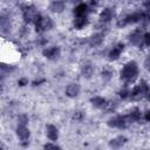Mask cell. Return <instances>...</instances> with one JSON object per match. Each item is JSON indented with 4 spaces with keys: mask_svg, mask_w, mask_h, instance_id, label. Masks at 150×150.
<instances>
[{
    "mask_svg": "<svg viewBox=\"0 0 150 150\" xmlns=\"http://www.w3.org/2000/svg\"><path fill=\"white\" fill-rule=\"evenodd\" d=\"M89 12V7L84 2H80L75 8H74V15L75 16H87Z\"/></svg>",
    "mask_w": 150,
    "mask_h": 150,
    "instance_id": "obj_17",
    "label": "cell"
},
{
    "mask_svg": "<svg viewBox=\"0 0 150 150\" xmlns=\"http://www.w3.org/2000/svg\"><path fill=\"white\" fill-rule=\"evenodd\" d=\"M144 120L146 122H150V110H148L145 114H144Z\"/></svg>",
    "mask_w": 150,
    "mask_h": 150,
    "instance_id": "obj_33",
    "label": "cell"
},
{
    "mask_svg": "<svg viewBox=\"0 0 150 150\" xmlns=\"http://www.w3.org/2000/svg\"><path fill=\"white\" fill-rule=\"evenodd\" d=\"M18 84H19L20 87H23V86L28 84V80H27L26 77H21V79H19V81H18Z\"/></svg>",
    "mask_w": 150,
    "mask_h": 150,
    "instance_id": "obj_29",
    "label": "cell"
},
{
    "mask_svg": "<svg viewBox=\"0 0 150 150\" xmlns=\"http://www.w3.org/2000/svg\"><path fill=\"white\" fill-rule=\"evenodd\" d=\"M149 90V86L145 81H141L138 84H136L131 90H130V98L132 100H139L146 95Z\"/></svg>",
    "mask_w": 150,
    "mask_h": 150,
    "instance_id": "obj_3",
    "label": "cell"
},
{
    "mask_svg": "<svg viewBox=\"0 0 150 150\" xmlns=\"http://www.w3.org/2000/svg\"><path fill=\"white\" fill-rule=\"evenodd\" d=\"M127 116H128L130 123H132V122H137V121H139L142 115H141V110H139L138 108H134V109H131V110L129 111V114H128Z\"/></svg>",
    "mask_w": 150,
    "mask_h": 150,
    "instance_id": "obj_21",
    "label": "cell"
},
{
    "mask_svg": "<svg viewBox=\"0 0 150 150\" xmlns=\"http://www.w3.org/2000/svg\"><path fill=\"white\" fill-rule=\"evenodd\" d=\"M18 122H19V124L27 125V123H28V116H27V115H25V114L20 115V116L18 117Z\"/></svg>",
    "mask_w": 150,
    "mask_h": 150,
    "instance_id": "obj_26",
    "label": "cell"
},
{
    "mask_svg": "<svg viewBox=\"0 0 150 150\" xmlns=\"http://www.w3.org/2000/svg\"><path fill=\"white\" fill-rule=\"evenodd\" d=\"M73 117H74V120H75V121H81V120L83 118V114H82L81 111H76V112L74 114V116H73Z\"/></svg>",
    "mask_w": 150,
    "mask_h": 150,
    "instance_id": "obj_30",
    "label": "cell"
},
{
    "mask_svg": "<svg viewBox=\"0 0 150 150\" xmlns=\"http://www.w3.org/2000/svg\"><path fill=\"white\" fill-rule=\"evenodd\" d=\"M60 54H61V49L59 46H52L42 50V55L48 60H55L60 56Z\"/></svg>",
    "mask_w": 150,
    "mask_h": 150,
    "instance_id": "obj_7",
    "label": "cell"
},
{
    "mask_svg": "<svg viewBox=\"0 0 150 150\" xmlns=\"http://www.w3.org/2000/svg\"><path fill=\"white\" fill-rule=\"evenodd\" d=\"M29 129L26 127V125H22V124H19L18 128H16V136L19 137V139L21 142H27L28 138H29Z\"/></svg>",
    "mask_w": 150,
    "mask_h": 150,
    "instance_id": "obj_10",
    "label": "cell"
},
{
    "mask_svg": "<svg viewBox=\"0 0 150 150\" xmlns=\"http://www.w3.org/2000/svg\"><path fill=\"white\" fill-rule=\"evenodd\" d=\"M89 23L87 16H75V20L73 22L74 28L75 29H83L84 27H87Z\"/></svg>",
    "mask_w": 150,
    "mask_h": 150,
    "instance_id": "obj_18",
    "label": "cell"
},
{
    "mask_svg": "<svg viewBox=\"0 0 150 150\" xmlns=\"http://www.w3.org/2000/svg\"><path fill=\"white\" fill-rule=\"evenodd\" d=\"M90 103L95 108H104V105L107 103V100L102 96H94V97L90 98Z\"/></svg>",
    "mask_w": 150,
    "mask_h": 150,
    "instance_id": "obj_20",
    "label": "cell"
},
{
    "mask_svg": "<svg viewBox=\"0 0 150 150\" xmlns=\"http://www.w3.org/2000/svg\"><path fill=\"white\" fill-rule=\"evenodd\" d=\"M143 36H144V34H143L142 29H135L134 32L130 33L129 41H130V43L137 46V45H141V42H143Z\"/></svg>",
    "mask_w": 150,
    "mask_h": 150,
    "instance_id": "obj_9",
    "label": "cell"
},
{
    "mask_svg": "<svg viewBox=\"0 0 150 150\" xmlns=\"http://www.w3.org/2000/svg\"><path fill=\"white\" fill-rule=\"evenodd\" d=\"M66 8V2L63 0H54L49 5V9L53 13H61Z\"/></svg>",
    "mask_w": 150,
    "mask_h": 150,
    "instance_id": "obj_12",
    "label": "cell"
},
{
    "mask_svg": "<svg viewBox=\"0 0 150 150\" xmlns=\"http://www.w3.org/2000/svg\"><path fill=\"white\" fill-rule=\"evenodd\" d=\"M94 74V66L90 62H83L81 64V75L86 79L91 77V75Z\"/></svg>",
    "mask_w": 150,
    "mask_h": 150,
    "instance_id": "obj_13",
    "label": "cell"
},
{
    "mask_svg": "<svg viewBox=\"0 0 150 150\" xmlns=\"http://www.w3.org/2000/svg\"><path fill=\"white\" fill-rule=\"evenodd\" d=\"M43 148H45V149H60L59 145L53 144V143H46V144L43 145Z\"/></svg>",
    "mask_w": 150,
    "mask_h": 150,
    "instance_id": "obj_28",
    "label": "cell"
},
{
    "mask_svg": "<svg viewBox=\"0 0 150 150\" xmlns=\"http://www.w3.org/2000/svg\"><path fill=\"white\" fill-rule=\"evenodd\" d=\"M118 94H120V96H121L123 100H125V98H130V90H129L128 88H123V89H121Z\"/></svg>",
    "mask_w": 150,
    "mask_h": 150,
    "instance_id": "obj_25",
    "label": "cell"
},
{
    "mask_svg": "<svg viewBox=\"0 0 150 150\" xmlns=\"http://www.w3.org/2000/svg\"><path fill=\"white\" fill-rule=\"evenodd\" d=\"M144 6L146 9H150V0H145L144 1Z\"/></svg>",
    "mask_w": 150,
    "mask_h": 150,
    "instance_id": "obj_34",
    "label": "cell"
},
{
    "mask_svg": "<svg viewBox=\"0 0 150 150\" xmlns=\"http://www.w3.org/2000/svg\"><path fill=\"white\" fill-rule=\"evenodd\" d=\"M129 123H130V121H129L128 116H125V115H116V116L109 118L107 122V124L110 128H117V129H125Z\"/></svg>",
    "mask_w": 150,
    "mask_h": 150,
    "instance_id": "obj_4",
    "label": "cell"
},
{
    "mask_svg": "<svg viewBox=\"0 0 150 150\" xmlns=\"http://www.w3.org/2000/svg\"><path fill=\"white\" fill-rule=\"evenodd\" d=\"M144 67H145V69L150 70V55H148L146 59L144 60Z\"/></svg>",
    "mask_w": 150,
    "mask_h": 150,
    "instance_id": "obj_31",
    "label": "cell"
},
{
    "mask_svg": "<svg viewBox=\"0 0 150 150\" xmlns=\"http://www.w3.org/2000/svg\"><path fill=\"white\" fill-rule=\"evenodd\" d=\"M103 39H104V34H103V33H96V34L91 35V36L88 39V43H89L90 46H93V47H94V46H98V45L102 43Z\"/></svg>",
    "mask_w": 150,
    "mask_h": 150,
    "instance_id": "obj_19",
    "label": "cell"
},
{
    "mask_svg": "<svg viewBox=\"0 0 150 150\" xmlns=\"http://www.w3.org/2000/svg\"><path fill=\"white\" fill-rule=\"evenodd\" d=\"M80 90H81V88L77 83H70L66 88V95L70 98H74L80 94Z\"/></svg>",
    "mask_w": 150,
    "mask_h": 150,
    "instance_id": "obj_14",
    "label": "cell"
},
{
    "mask_svg": "<svg viewBox=\"0 0 150 150\" xmlns=\"http://www.w3.org/2000/svg\"><path fill=\"white\" fill-rule=\"evenodd\" d=\"M39 18L40 14L34 6H28L23 9V20L26 23H35Z\"/></svg>",
    "mask_w": 150,
    "mask_h": 150,
    "instance_id": "obj_6",
    "label": "cell"
},
{
    "mask_svg": "<svg viewBox=\"0 0 150 150\" xmlns=\"http://www.w3.org/2000/svg\"><path fill=\"white\" fill-rule=\"evenodd\" d=\"M101 75H102V77H103L104 80H110V79L112 77V75H114V70L110 69V68H108V67H105V68L102 70Z\"/></svg>",
    "mask_w": 150,
    "mask_h": 150,
    "instance_id": "obj_22",
    "label": "cell"
},
{
    "mask_svg": "<svg viewBox=\"0 0 150 150\" xmlns=\"http://www.w3.org/2000/svg\"><path fill=\"white\" fill-rule=\"evenodd\" d=\"M127 141H128V138H127L125 136H122V135H121V136H117V137L110 139L109 146H111V148H114V149H118V148H122V146L127 143Z\"/></svg>",
    "mask_w": 150,
    "mask_h": 150,
    "instance_id": "obj_16",
    "label": "cell"
},
{
    "mask_svg": "<svg viewBox=\"0 0 150 150\" xmlns=\"http://www.w3.org/2000/svg\"><path fill=\"white\" fill-rule=\"evenodd\" d=\"M143 45L146 47H150V32L145 33L143 36Z\"/></svg>",
    "mask_w": 150,
    "mask_h": 150,
    "instance_id": "obj_27",
    "label": "cell"
},
{
    "mask_svg": "<svg viewBox=\"0 0 150 150\" xmlns=\"http://www.w3.org/2000/svg\"><path fill=\"white\" fill-rule=\"evenodd\" d=\"M144 19V12H141V11H136V12H132L131 14H127L123 19H121L118 22H117V26L118 27H123V26H127V25H130V23H136V22H139Z\"/></svg>",
    "mask_w": 150,
    "mask_h": 150,
    "instance_id": "obj_2",
    "label": "cell"
},
{
    "mask_svg": "<svg viewBox=\"0 0 150 150\" xmlns=\"http://www.w3.org/2000/svg\"><path fill=\"white\" fill-rule=\"evenodd\" d=\"M123 49H124V45H123V43H117V45H116L115 47H112V49L108 53V57H109V60H111V61L117 60V59L121 56Z\"/></svg>",
    "mask_w": 150,
    "mask_h": 150,
    "instance_id": "obj_11",
    "label": "cell"
},
{
    "mask_svg": "<svg viewBox=\"0 0 150 150\" xmlns=\"http://www.w3.org/2000/svg\"><path fill=\"white\" fill-rule=\"evenodd\" d=\"M137 75H138V64L135 61L127 62L121 70V80L125 84L134 82L135 79L137 77Z\"/></svg>",
    "mask_w": 150,
    "mask_h": 150,
    "instance_id": "obj_1",
    "label": "cell"
},
{
    "mask_svg": "<svg viewBox=\"0 0 150 150\" xmlns=\"http://www.w3.org/2000/svg\"><path fill=\"white\" fill-rule=\"evenodd\" d=\"M145 96H146V98H148V101H150V89L148 90V93H146V95H145Z\"/></svg>",
    "mask_w": 150,
    "mask_h": 150,
    "instance_id": "obj_35",
    "label": "cell"
},
{
    "mask_svg": "<svg viewBox=\"0 0 150 150\" xmlns=\"http://www.w3.org/2000/svg\"><path fill=\"white\" fill-rule=\"evenodd\" d=\"M101 4V0H89V2L87 4L88 7H89V11H93L95 8H97Z\"/></svg>",
    "mask_w": 150,
    "mask_h": 150,
    "instance_id": "obj_24",
    "label": "cell"
},
{
    "mask_svg": "<svg viewBox=\"0 0 150 150\" xmlns=\"http://www.w3.org/2000/svg\"><path fill=\"white\" fill-rule=\"evenodd\" d=\"M144 19L146 21H150V9H146V12H144Z\"/></svg>",
    "mask_w": 150,
    "mask_h": 150,
    "instance_id": "obj_32",
    "label": "cell"
},
{
    "mask_svg": "<svg viewBox=\"0 0 150 150\" xmlns=\"http://www.w3.org/2000/svg\"><path fill=\"white\" fill-rule=\"evenodd\" d=\"M46 132H47V137L49 138V141H52V142L57 141V138H59V130H57V128L55 125L48 124L47 128H46Z\"/></svg>",
    "mask_w": 150,
    "mask_h": 150,
    "instance_id": "obj_15",
    "label": "cell"
},
{
    "mask_svg": "<svg viewBox=\"0 0 150 150\" xmlns=\"http://www.w3.org/2000/svg\"><path fill=\"white\" fill-rule=\"evenodd\" d=\"M116 107H117V103L115 102V101H107V103H105V105H104V110L105 111H108V112H112L115 109H116Z\"/></svg>",
    "mask_w": 150,
    "mask_h": 150,
    "instance_id": "obj_23",
    "label": "cell"
},
{
    "mask_svg": "<svg viewBox=\"0 0 150 150\" xmlns=\"http://www.w3.org/2000/svg\"><path fill=\"white\" fill-rule=\"evenodd\" d=\"M114 16H115V9L111 8V7H107V8H104V9L100 13V21L103 22V23H107V22H109Z\"/></svg>",
    "mask_w": 150,
    "mask_h": 150,
    "instance_id": "obj_8",
    "label": "cell"
},
{
    "mask_svg": "<svg viewBox=\"0 0 150 150\" xmlns=\"http://www.w3.org/2000/svg\"><path fill=\"white\" fill-rule=\"evenodd\" d=\"M34 25H35L36 32H47V30H50L54 26L53 20L49 16H42V15H40V18Z\"/></svg>",
    "mask_w": 150,
    "mask_h": 150,
    "instance_id": "obj_5",
    "label": "cell"
}]
</instances>
